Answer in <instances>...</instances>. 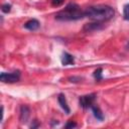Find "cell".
<instances>
[{
	"label": "cell",
	"mask_w": 129,
	"mask_h": 129,
	"mask_svg": "<svg viewBox=\"0 0 129 129\" xmlns=\"http://www.w3.org/2000/svg\"><path fill=\"white\" fill-rule=\"evenodd\" d=\"M85 17H89L95 21H107L113 18L115 11L111 6L108 5H95V6H90L86 10H84Z\"/></svg>",
	"instance_id": "obj_1"
},
{
	"label": "cell",
	"mask_w": 129,
	"mask_h": 129,
	"mask_svg": "<svg viewBox=\"0 0 129 129\" xmlns=\"http://www.w3.org/2000/svg\"><path fill=\"white\" fill-rule=\"evenodd\" d=\"M85 17L84 11L81 9V7L76 3H69L63 10L58 11L54 18L61 21H71V20H78Z\"/></svg>",
	"instance_id": "obj_2"
},
{
	"label": "cell",
	"mask_w": 129,
	"mask_h": 129,
	"mask_svg": "<svg viewBox=\"0 0 129 129\" xmlns=\"http://www.w3.org/2000/svg\"><path fill=\"white\" fill-rule=\"evenodd\" d=\"M20 80V72L15 71L12 73H1L0 75V81L3 83H15Z\"/></svg>",
	"instance_id": "obj_3"
},
{
	"label": "cell",
	"mask_w": 129,
	"mask_h": 129,
	"mask_svg": "<svg viewBox=\"0 0 129 129\" xmlns=\"http://www.w3.org/2000/svg\"><path fill=\"white\" fill-rule=\"evenodd\" d=\"M97 95L95 93L93 94H89V95H85V96H81L79 98V103H80V106L84 109H87L89 107H91L96 99Z\"/></svg>",
	"instance_id": "obj_4"
},
{
	"label": "cell",
	"mask_w": 129,
	"mask_h": 129,
	"mask_svg": "<svg viewBox=\"0 0 129 129\" xmlns=\"http://www.w3.org/2000/svg\"><path fill=\"white\" fill-rule=\"evenodd\" d=\"M104 27V23L100 22V21H95V22H90V23H86L83 26V30L85 32H93V31H97V30H101Z\"/></svg>",
	"instance_id": "obj_5"
},
{
	"label": "cell",
	"mask_w": 129,
	"mask_h": 129,
	"mask_svg": "<svg viewBox=\"0 0 129 129\" xmlns=\"http://www.w3.org/2000/svg\"><path fill=\"white\" fill-rule=\"evenodd\" d=\"M30 115V109L26 105H22L20 107V114H19V120L21 123H26Z\"/></svg>",
	"instance_id": "obj_6"
},
{
	"label": "cell",
	"mask_w": 129,
	"mask_h": 129,
	"mask_svg": "<svg viewBox=\"0 0 129 129\" xmlns=\"http://www.w3.org/2000/svg\"><path fill=\"white\" fill-rule=\"evenodd\" d=\"M39 26H40L39 21H38L37 19H34V18L29 19L28 21H26V22L24 23V28H26V29H28V30H31V31H34V30L38 29Z\"/></svg>",
	"instance_id": "obj_7"
},
{
	"label": "cell",
	"mask_w": 129,
	"mask_h": 129,
	"mask_svg": "<svg viewBox=\"0 0 129 129\" xmlns=\"http://www.w3.org/2000/svg\"><path fill=\"white\" fill-rule=\"evenodd\" d=\"M57 101H58V103H59L60 107L64 110V112H66L67 114H70L71 110H70V107H69V105H68V102H67L66 96H64L63 94H59V95H58V97H57Z\"/></svg>",
	"instance_id": "obj_8"
},
{
	"label": "cell",
	"mask_w": 129,
	"mask_h": 129,
	"mask_svg": "<svg viewBox=\"0 0 129 129\" xmlns=\"http://www.w3.org/2000/svg\"><path fill=\"white\" fill-rule=\"evenodd\" d=\"M75 62V58L72 54H70L69 52H63L62 56H61V63L62 66H70V64H74Z\"/></svg>",
	"instance_id": "obj_9"
},
{
	"label": "cell",
	"mask_w": 129,
	"mask_h": 129,
	"mask_svg": "<svg viewBox=\"0 0 129 129\" xmlns=\"http://www.w3.org/2000/svg\"><path fill=\"white\" fill-rule=\"evenodd\" d=\"M91 109H92V111L94 113V116L97 118V120H99V121H103L104 120V115H103V113H102V111L100 110L99 107L92 105L91 106Z\"/></svg>",
	"instance_id": "obj_10"
},
{
	"label": "cell",
	"mask_w": 129,
	"mask_h": 129,
	"mask_svg": "<svg viewBox=\"0 0 129 129\" xmlns=\"http://www.w3.org/2000/svg\"><path fill=\"white\" fill-rule=\"evenodd\" d=\"M102 72H103L102 68H98V69L94 72V78H95L96 81H101V80L103 79V77H102Z\"/></svg>",
	"instance_id": "obj_11"
},
{
	"label": "cell",
	"mask_w": 129,
	"mask_h": 129,
	"mask_svg": "<svg viewBox=\"0 0 129 129\" xmlns=\"http://www.w3.org/2000/svg\"><path fill=\"white\" fill-rule=\"evenodd\" d=\"M123 17L125 20H129V3L126 4L123 8Z\"/></svg>",
	"instance_id": "obj_12"
},
{
	"label": "cell",
	"mask_w": 129,
	"mask_h": 129,
	"mask_svg": "<svg viewBox=\"0 0 129 129\" xmlns=\"http://www.w3.org/2000/svg\"><path fill=\"white\" fill-rule=\"evenodd\" d=\"M1 10H2L4 13H8V12H10V10H11V5L8 4V3H5V4L2 5Z\"/></svg>",
	"instance_id": "obj_13"
},
{
	"label": "cell",
	"mask_w": 129,
	"mask_h": 129,
	"mask_svg": "<svg viewBox=\"0 0 129 129\" xmlns=\"http://www.w3.org/2000/svg\"><path fill=\"white\" fill-rule=\"evenodd\" d=\"M50 1L52 6H59L64 2V0H50Z\"/></svg>",
	"instance_id": "obj_14"
},
{
	"label": "cell",
	"mask_w": 129,
	"mask_h": 129,
	"mask_svg": "<svg viewBox=\"0 0 129 129\" xmlns=\"http://www.w3.org/2000/svg\"><path fill=\"white\" fill-rule=\"evenodd\" d=\"M74 127H77V123L73 122V121H69L66 125H64V128H74Z\"/></svg>",
	"instance_id": "obj_15"
},
{
	"label": "cell",
	"mask_w": 129,
	"mask_h": 129,
	"mask_svg": "<svg viewBox=\"0 0 129 129\" xmlns=\"http://www.w3.org/2000/svg\"><path fill=\"white\" fill-rule=\"evenodd\" d=\"M81 80H82V78H80V77H70L69 78V81L72 82V83H78Z\"/></svg>",
	"instance_id": "obj_16"
},
{
	"label": "cell",
	"mask_w": 129,
	"mask_h": 129,
	"mask_svg": "<svg viewBox=\"0 0 129 129\" xmlns=\"http://www.w3.org/2000/svg\"><path fill=\"white\" fill-rule=\"evenodd\" d=\"M38 126H39V123L37 122V120H34V121H33V124H31V125H30V128H32V129H33V128H37Z\"/></svg>",
	"instance_id": "obj_17"
},
{
	"label": "cell",
	"mask_w": 129,
	"mask_h": 129,
	"mask_svg": "<svg viewBox=\"0 0 129 129\" xmlns=\"http://www.w3.org/2000/svg\"><path fill=\"white\" fill-rule=\"evenodd\" d=\"M127 48H128V49H129V42H128V43H127Z\"/></svg>",
	"instance_id": "obj_18"
}]
</instances>
